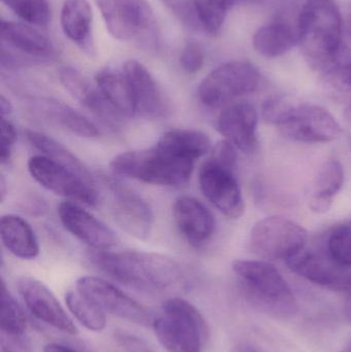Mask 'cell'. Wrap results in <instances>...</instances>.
<instances>
[{
    "mask_svg": "<svg viewBox=\"0 0 351 352\" xmlns=\"http://www.w3.org/2000/svg\"><path fill=\"white\" fill-rule=\"evenodd\" d=\"M18 133H16V127L14 124L1 117V146H0V161L1 164L4 165L8 163L12 157V148L16 144Z\"/></svg>",
    "mask_w": 351,
    "mask_h": 352,
    "instance_id": "obj_38",
    "label": "cell"
},
{
    "mask_svg": "<svg viewBox=\"0 0 351 352\" xmlns=\"http://www.w3.org/2000/svg\"><path fill=\"white\" fill-rule=\"evenodd\" d=\"M25 136L30 142L31 146L43 153V156L59 163L60 165L73 171L87 182L95 184L94 177L88 167L73 153L70 152L65 146L60 144L54 138H49L47 134L41 133L34 130L27 129L25 131Z\"/></svg>",
    "mask_w": 351,
    "mask_h": 352,
    "instance_id": "obj_28",
    "label": "cell"
},
{
    "mask_svg": "<svg viewBox=\"0 0 351 352\" xmlns=\"http://www.w3.org/2000/svg\"><path fill=\"white\" fill-rule=\"evenodd\" d=\"M260 82L261 74L253 64L245 61L227 62L212 70L202 80L198 95L207 107H223L255 92Z\"/></svg>",
    "mask_w": 351,
    "mask_h": 352,
    "instance_id": "obj_7",
    "label": "cell"
},
{
    "mask_svg": "<svg viewBox=\"0 0 351 352\" xmlns=\"http://www.w3.org/2000/svg\"><path fill=\"white\" fill-rule=\"evenodd\" d=\"M343 182V166L339 161L331 159L324 163L313 180L308 203L311 210L315 213L329 211Z\"/></svg>",
    "mask_w": 351,
    "mask_h": 352,
    "instance_id": "obj_25",
    "label": "cell"
},
{
    "mask_svg": "<svg viewBox=\"0 0 351 352\" xmlns=\"http://www.w3.org/2000/svg\"><path fill=\"white\" fill-rule=\"evenodd\" d=\"M18 289L27 308L35 318L67 334L78 333L57 298L41 281L32 277H22L18 281Z\"/></svg>",
    "mask_w": 351,
    "mask_h": 352,
    "instance_id": "obj_18",
    "label": "cell"
},
{
    "mask_svg": "<svg viewBox=\"0 0 351 352\" xmlns=\"http://www.w3.org/2000/svg\"><path fill=\"white\" fill-rule=\"evenodd\" d=\"M297 28L303 56L323 78L351 59L342 41L343 21L335 0H306Z\"/></svg>",
    "mask_w": 351,
    "mask_h": 352,
    "instance_id": "obj_1",
    "label": "cell"
},
{
    "mask_svg": "<svg viewBox=\"0 0 351 352\" xmlns=\"http://www.w3.org/2000/svg\"><path fill=\"white\" fill-rule=\"evenodd\" d=\"M62 30L84 54L95 55L93 12L88 0H65L60 16Z\"/></svg>",
    "mask_w": 351,
    "mask_h": 352,
    "instance_id": "obj_22",
    "label": "cell"
},
{
    "mask_svg": "<svg viewBox=\"0 0 351 352\" xmlns=\"http://www.w3.org/2000/svg\"><path fill=\"white\" fill-rule=\"evenodd\" d=\"M26 316L18 302L6 289L5 283L1 281V316L0 328L1 334L6 336H24L26 330Z\"/></svg>",
    "mask_w": 351,
    "mask_h": 352,
    "instance_id": "obj_32",
    "label": "cell"
},
{
    "mask_svg": "<svg viewBox=\"0 0 351 352\" xmlns=\"http://www.w3.org/2000/svg\"><path fill=\"white\" fill-rule=\"evenodd\" d=\"M45 352H78V351H74V349H70V347L64 346V345L56 344V343H51V344H47V346L45 347Z\"/></svg>",
    "mask_w": 351,
    "mask_h": 352,
    "instance_id": "obj_43",
    "label": "cell"
},
{
    "mask_svg": "<svg viewBox=\"0 0 351 352\" xmlns=\"http://www.w3.org/2000/svg\"><path fill=\"white\" fill-rule=\"evenodd\" d=\"M232 352H259L249 344H238L233 349Z\"/></svg>",
    "mask_w": 351,
    "mask_h": 352,
    "instance_id": "obj_44",
    "label": "cell"
},
{
    "mask_svg": "<svg viewBox=\"0 0 351 352\" xmlns=\"http://www.w3.org/2000/svg\"><path fill=\"white\" fill-rule=\"evenodd\" d=\"M109 32L122 41H134L148 51L161 49L162 38L148 0H96Z\"/></svg>",
    "mask_w": 351,
    "mask_h": 352,
    "instance_id": "obj_5",
    "label": "cell"
},
{
    "mask_svg": "<svg viewBox=\"0 0 351 352\" xmlns=\"http://www.w3.org/2000/svg\"><path fill=\"white\" fill-rule=\"evenodd\" d=\"M344 310H346V316H348V318L351 320V293H348Z\"/></svg>",
    "mask_w": 351,
    "mask_h": 352,
    "instance_id": "obj_46",
    "label": "cell"
},
{
    "mask_svg": "<svg viewBox=\"0 0 351 352\" xmlns=\"http://www.w3.org/2000/svg\"><path fill=\"white\" fill-rule=\"evenodd\" d=\"M348 144H350V148L351 150V127H350V131H348Z\"/></svg>",
    "mask_w": 351,
    "mask_h": 352,
    "instance_id": "obj_47",
    "label": "cell"
},
{
    "mask_svg": "<svg viewBox=\"0 0 351 352\" xmlns=\"http://www.w3.org/2000/svg\"><path fill=\"white\" fill-rule=\"evenodd\" d=\"M104 184L111 192V210L119 227L137 239H148L155 221L150 204L117 179L105 177Z\"/></svg>",
    "mask_w": 351,
    "mask_h": 352,
    "instance_id": "obj_13",
    "label": "cell"
},
{
    "mask_svg": "<svg viewBox=\"0 0 351 352\" xmlns=\"http://www.w3.org/2000/svg\"><path fill=\"white\" fill-rule=\"evenodd\" d=\"M351 25V24H350Z\"/></svg>",
    "mask_w": 351,
    "mask_h": 352,
    "instance_id": "obj_50",
    "label": "cell"
},
{
    "mask_svg": "<svg viewBox=\"0 0 351 352\" xmlns=\"http://www.w3.org/2000/svg\"><path fill=\"white\" fill-rule=\"evenodd\" d=\"M28 171L43 188L59 196L89 206H97L100 201V195L95 184L43 155L29 159Z\"/></svg>",
    "mask_w": 351,
    "mask_h": 352,
    "instance_id": "obj_11",
    "label": "cell"
},
{
    "mask_svg": "<svg viewBox=\"0 0 351 352\" xmlns=\"http://www.w3.org/2000/svg\"><path fill=\"white\" fill-rule=\"evenodd\" d=\"M0 236L4 248L22 260H33L39 254L36 236L28 221L16 214H6L0 221Z\"/></svg>",
    "mask_w": 351,
    "mask_h": 352,
    "instance_id": "obj_24",
    "label": "cell"
},
{
    "mask_svg": "<svg viewBox=\"0 0 351 352\" xmlns=\"http://www.w3.org/2000/svg\"><path fill=\"white\" fill-rule=\"evenodd\" d=\"M115 344L117 352H154L146 340L126 332L115 333Z\"/></svg>",
    "mask_w": 351,
    "mask_h": 352,
    "instance_id": "obj_39",
    "label": "cell"
},
{
    "mask_svg": "<svg viewBox=\"0 0 351 352\" xmlns=\"http://www.w3.org/2000/svg\"><path fill=\"white\" fill-rule=\"evenodd\" d=\"M76 291L103 312L138 324H150V316L144 306L104 279L80 277L76 281Z\"/></svg>",
    "mask_w": 351,
    "mask_h": 352,
    "instance_id": "obj_14",
    "label": "cell"
},
{
    "mask_svg": "<svg viewBox=\"0 0 351 352\" xmlns=\"http://www.w3.org/2000/svg\"><path fill=\"white\" fill-rule=\"evenodd\" d=\"M196 12L202 30L210 35H218L222 30L229 10L234 0H194Z\"/></svg>",
    "mask_w": 351,
    "mask_h": 352,
    "instance_id": "obj_31",
    "label": "cell"
},
{
    "mask_svg": "<svg viewBox=\"0 0 351 352\" xmlns=\"http://www.w3.org/2000/svg\"><path fill=\"white\" fill-rule=\"evenodd\" d=\"M308 243L306 230L282 217H269L258 221L249 235V250L266 260H288Z\"/></svg>",
    "mask_w": 351,
    "mask_h": 352,
    "instance_id": "obj_8",
    "label": "cell"
},
{
    "mask_svg": "<svg viewBox=\"0 0 351 352\" xmlns=\"http://www.w3.org/2000/svg\"><path fill=\"white\" fill-rule=\"evenodd\" d=\"M257 128V111L247 102L228 105L218 120V130L225 140L245 154L255 152L259 146Z\"/></svg>",
    "mask_w": 351,
    "mask_h": 352,
    "instance_id": "obj_19",
    "label": "cell"
},
{
    "mask_svg": "<svg viewBox=\"0 0 351 352\" xmlns=\"http://www.w3.org/2000/svg\"><path fill=\"white\" fill-rule=\"evenodd\" d=\"M0 111H1V117L4 118H6V116H10L12 111V103L3 95L0 97Z\"/></svg>",
    "mask_w": 351,
    "mask_h": 352,
    "instance_id": "obj_42",
    "label": "cell"
},
{
    "mask_svg": "<svg viewBox=\"0 0 351 352\" xmlns=\"http://www.w3.org/2000/svg\"><path fill=\"white\" fill-rule=\"evenodd\" d=\"M90 261L113 279L139 289H166L183 276L177 261L155 252L96 250L91 252Z\"/></svg>",
    "mask_w": 351,
    "mask_h": 352,
    "instance_id": "obj_2",
    "label": "cell"
},
{
    "mask_svg": "<svg viewBox=\"0 0 351 352\" xmlns=\"http://www.w3.org/2000/svg\"><path fill=\"white\" fill-rule=\"evenodd\" d=\"M171 14L187 28L191 30H201L202 27L196 12L194 0H160Z\"/></svg>",
    "mask_w": 351,
    "mask_h": 352,
    "instance_id": "obj_36",
    "label": "cell"
},
{
    "mask_svg": "<svg viewBox=\"0 0 351 352\" xmlns=\"http://www.w3.org/2000/svg\"><path fill=\"white\" fill-rule=\"evenodd\" d=\"M298 28L286 22H272L258 29L253 45L258 54L266 58H278L298 45Z\"/></svg>",
    "mask_w": 351,
    "mask_h": 352,
    "instance_id": "obj_26",
    "label": "cell"
},
{
    "mask_svg": "<svg viewBox=\"0 0 351 352\" xmlns=\"http://www.w3.org/2000/svg\"><path fill=\"white\" fill-rule=\"evenodd\" d=\"M95 82L109 104L122 117H135L129 87L123 70H115L111 67L103 68L95 76Z\"/></svg>",
    "mask_w": 351,
    "mask_h": 352,
    "instance_id": "obj_27",
    "label": "cell"
},
{
    "mask_svg": "<svg viewBox=\"0 0 351 352\" xmlns=\"http://www.w3.org/2000/svg\"><path fill=\"white\" fill-rule=\"evenodd\" d=\"M179 63L187 74H194L199 72L204 64V54L199 43L194 41L188 43L181 52Z\"/></svg>",
    "mask_w": 351,
    "mask_h": 352,
    "instance_id": "obj_37",
    "label": "cell"
},
{
    "mask_svg": "<svg viewBox=\"0 0 351 352\" xmlns=\"http://www.w3.org/2000/svg\"><path fill=\"white\" fill-rule=\"evenodd\" d=\"M200 188L208 201L229 219H239L245 211V201L236 177V167L212 158L199 171Z\"/></svg>",
    "mask_w": 351,
    "mask_h": 352,
    "instance_id": "obj_12",
    "label": "cell"
},
{
    "mask_svg": "<svg viewBox=\"0 0 351 352\" xmlns=\"http://www.w3.org/2000/svg\"><path fill=\"white\" fill-rule=\"evenodd\" d=\"M135 116L161 119L169 111L168 102L148 68L137 60H128L123 66Z\"/></svg>",
    "mask_w": 351,
    "mask_h": 352,
    "instance_id": "obj_16",
    "label": "cell"
},
{
    "mask_svg": "<svg viewBox=\"0 0 351 352\" xmlns=\"http://www.w3.org/2000/svg\"><path fill=\"white\" fill-rule=\"evenodd\" d=\"M30 103L37 113L80 138H96L100 135L96 125L67 104L51 98L33 99Z\"/></svg>",
    "mask_w": 351,
    "mask_h": 352,
    "instance_id": "obj_23",
    "label": "cell"
},
{
    "mask_svg": "<svg viewBox=\"0 0 351 352\" xmlns=\"http://www.w3.org/2000/svg\"><path fill=\"white\" fill-rule=\"evenodd\" d=\"M161 142L174 148L177 152L197 161L212 151V142L203 132L192 129H172L165 132Z\"/></svg>",
    "mask_w": 351,
    "mask_h": 352,
    "instance_id": "obj_29",
    "label": "cell"
},
{
    "mask_svg": "<svg viewBox=\"0 0 351 352\" xmlns=\"http://www.w3.org/2000/svg\"><path fill=\"white\" fill-rule=\"evenodd\" d=\"M233 271L251 301L274 318H290L298 312L296 298L280 271L263 261L237 260Z\"/></svg>",
    "mask_w": 351,
    "mask_h": 352,
    "instance_id": "obj_4",
    "label": "cell"
},
{
    "mask_svg": "<svg viewBox=\"0 0 351 352\" xmlns=\"http://www.w3.org/2000/svg\"><path fill=\"white\" fill-rule=\"evenodd\" d=\"M286 265L293 272L315 285L351 293V268L332 260L325 248H305L288 258Z\"/></svg>",
    "mask_w": 351,
    "mask_h": 352,
    "instance_id": "obj_15",
    "label": "cell"
},
{
    "mask_svg": "<svg viewBox=\"0 0 351 352\" xmlns=\"http://www.w3.org/2000/svg\"><path fill=\"white\" fill-rule=\"evenodd\" d=\"M172 213L179 232L191 245L200 248L214 235V215L198 199L179 197L173 204Z\"/></svg>",
    "mask_w": 351,
    "mask_h": 352,
    "instance_id": "obj_21",
    "label": "cell"
},
{
    "mask_svg": "<svg viewBox=\"0 0 351 352\" xmlns=\"http://www.w3.org/2000/svg\"><path fill=\"white\" fill-rule=\"evenodd\" d=\"M340 352H351V347H348V349H344V351Z\"/></svg>",
    "mask_w": 351,
    "mask_h": 352,
    "instance_id": "obj_48",
    "label": "cell"
},
{
    "mask_svg": "<svg viewBox=\"0 0 351 352\" xmlns=\"http://www.w3.org/2000/svg\"><path fill=\"white\" fill-rule=\"evenodd\" d=\"M59 80L70 95L102 123L113 129L119 128L124 118L109 104L97 86L91 85L76 68L62 67L59 70Z\"/></svg>",
    "mask_w": 351,
    "mask_h": 352,
    "instance_id": "obj_20",
    "label": "cell"
},
{
    "mask_svg": "<svg viewBox=\"0 0 351 352\" xmlns=\"http://www.w3.org/2000/svg\"><path fill=\"white\" fill-rule=\"evenodd\" d=\"M0 195H1V201H3L6 195V182L3 175L0 177Z\"/></svg>",
    "mask_w": 351,
    "mask_h": 352,
    "instance_id": "obj_45",
    "label": "cell"
},
{
    "mask_svg": "<svg viewBox=\"0 0 351 352\" xmlns=\"http://www.w3.org/2000/svg\"><path fill=\"white\" fill-rule=\"evenodd\" d=\"M1 67L16 69L47 63L57 57V50L49 37L33 27L1 21Z\"/></svg>",
    "mask_w": 351,
    "mask_h": 352,
    "instance_id": "obj_9",
    "label": "cell"
},
{
    "mask_svg": "<svg viewBox=\"0 0 351 352\" xmlns=\"http://www.w3.org/2000/svg\"><path fill=\"white\" fill-rule=\"evenodd\" d=\"M196 160L159 142L152 148L117 155L111 160L115 175L156 186H181L191 179Z\"/></svg>",
    "mask_w": 351,
    "mask_h": 352,
    "instance_id": "obj_3",
    "label": "cell"
},
{
    "mask_svg": "<svg viewBox=\"0 0 351 352\" xmlns=\"http://www.w3.org/2000/svg\"><path fill=\"white\" fill-rule=\"evenodd\" d=\"M1 352H31V349L24 336L1 334Z\"/></svg>",
    "mask_w": 351,
    "mask_h": 352,
    "instance_id": "obj_41",
    "label": "cell"
},
{
    "mask_svg": "<svg viewBox=\"0 0 351 352\" xmlns=\"http://www.w3.org/2000/svg\"><path fill=\"white\" fill-rule=\"evenodd\" d=\"M66 305L74 318L89 331L101 332L106 327L104 312L82 297L76 291H70L65 296Z\"/></svg>",
    "mask_w": 351,
    "mask_h": 352,
    "instance_id": "obj_30",
    "label": "cell"
},
{
    "mask_svg": "<svg viewBox=\"0 0 351 352\" xmlns=\"http://www.w3.org/2000/svg\"><path fill=\"white\" fill-rule=\"evenodd\" d=\"M21 20L37 27H47L52 12L47 0H1Z\"/></svg>",
    "mask_w": 351,
    "mask_h": 352,
    "instance_id": "obj_33",
    "label": "cell"
},
{
    "mask_svg": "<svg viewBox=\"0 0 351 352\" xmlns=\"http://www.w3.org/2000/svg\"><path fill=\"white\" fill-rule=\"evenodd\" d=\"M276 126L288 140L307 144L333 142L342 133L341 126L335 118L317 105H291Z\"/></svg>",
    "mask_w": 351,
    "mask_h": 352,
    "instance_id": "obj_10",
    "label": "cell"
},
{
    "mask_svg": "<svg viewBox=\"0 0 351 352\" xmlns=\"http://www.w3.org/2000/svg\"><path fill=\"white\" fill-rule=\"evenodd\" d=\"M326 84L338 101L351 107V59L325 76Z\"/></svg>",
    "mask_w": 351,
    "mask_h": 352,
    "instance_id": "obj_35",
    "label": "cell"
},
{
    "mask_svg": "<svg viewBox=\"0 0 351 352\" xmlns=\"http://www.w3.org/2000/svg\"><path fill=\"white\" fill-rule=\"evenodd\" d=\"M58 214L70 234L94 250H107L119 243V237L113 229L76 203L62 202Z\"/></svg>",
    "mask_w": 351,
    "mask_h": 352,
    "instance_id": "obj_17",
    "label": "cell"
},
{
    "mask_svg": "<svg viewBox=\"0 0 351 352\" xmlns=\"http://www.w3.org/2000/svg\"><path fill=\"white\" fill-rule=\"evenodd\" d=\"M245 1V0H234V3L237 4L239 3V2Z\"/></svg>",
    "mask_w": 351,
    "mask_h": 352,
    "instance_id": "obj_49",
    "label": "cell"
},
{
    "mask_svg": "<svg viewBox=\"0 0 351 352\" xmlns=\"http://www.w3.org/2000/svg\"><path fill=\"white\" fill-rule=\"evenodd\" d=\"M325 248L332 260L351 268V221L332 230Z\"/></svg>",
    "mask_w": 351,
    "mask_h": 352,
    "instance_id": "obj_34",
    "label": "cell"
},
{
    "mask_svg": "<svg viewBox=\"0 0 351 352\" xmlns=\"http://www.w3.org/2000/svg\"><path fill=\"white\" fill-rule=\"evenodd\" d=\"M290 107L291 104L288 101L284 100L282 98L274 97V98H270L265 101V103L263 104V109H262V115H263L264 120L267 123L276 125L278 120L280 119V117L286 113V109Z\"/></svg>",
    "mask_w": 351,
    "mask_h": 352,
    "instance_id": "obj_40",
    "label": "cell"
},
{
    "mask_svg": "<svg viewBox=\"0 0 351 352\" xmlns=\"http://www.w3.org/2000/svg\"><path fill=\"white\" fill-rule=\"evenodd\" d=\"M159 342L168 352H203L208 328L195 306L179 298L163 304L162 314L154 320Z\"/></svg>",
    "mask_w": 351,
    "mask_h": 352,
    "instance_id": "obj_6",
    "label": "cell"
}]
</instances>
